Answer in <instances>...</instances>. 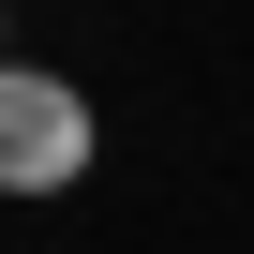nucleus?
Masks as SVG:
<instances>
[{
    "instance_id": "nucleus-2",
    "label": "nucleus",
    "mask_w": 254,
    "mask_h": 254,
    "mask_svg": "<svg viewBox=\"0 0 254 254\" xmlns=\"http://www.w3.org/2000/svg\"><path fill=\"white\" fill-rule=\"evenodd\" d=\"M0 60H15V45H0Z\"/></svg>"
},
{
    "instance_id": "nucleus-1",
    "label": "nucleus",
    "mask_w": 254,
    "mask_h": 254,
    "mask_svg": "<svg viewBox=\"0 0 254 254\" xmlns=\"http://www.w3.org/2000/svg\"><path fill=\"white\" fill-rule=\"evenodd\" d=\"M90 165H105L90 90L45 75V60H0V194H75Z\"/></svg>"
}]
</instances>
